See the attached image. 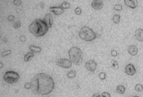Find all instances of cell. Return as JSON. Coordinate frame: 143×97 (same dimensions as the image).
<instances>
[{
	"label": "cell",
	"mask_w": 143,
	"mask_h": 97,
	"mask_svg": "<svg viewBox=\"0 0 143 97\" xmlns=\"http://www.w3.org/2000/svg\"><path fill=\"white\" fill-rule=\"evenodd\" d=\"M96 67H97V63L93 60H90L85 63V68L89 71H91V72L94 71L96 69Z\"/></svg>",
	"instance_id": "7"
},
{
	"label": "cell",
	"mask_w": 143,
	"mask_h": 97,
	"mask_svg": "<svg viewBox=\"0 0 143 97\" xmlns=\"http://www.w3.org/2000/svg\"><path fill=\"white\" fill-rule=\"evenodd\" d=\"M125 73L129 75V76H133L136 73V69H135V67L133 66V65L132 64H128L126 66H125Z\"/></svg>",
	"instance_id": "9"
},
{
	"label": "cell",
	"mask_w": 143,
	"mask_h": 97,
	"mask_svg": "<svg viewBox=\"0 0 143 97\" xmlns=\"http://www.w3.org/2000/svg\"><path fill=\"white\" fill-rule=\"evenodd\" d=\"M31 87H32L31 82H26V83L24 84V88H26V89H30Z\"/></svg>",
	"instance_id": "27"
},
{
	"label": "cell",
	"mask_w": 143,
	"mask_h": 97,
	"mask_svg": "<svg viewBox=\"0 0 143 97\" xmlns=\"http://www.w3.org/2000/svg\"><path fill=\"white\" fill-rule=\"evenodd\" d=\"M124 3L126 6L132 9L136 8L138 5V2L136 0H124Z\"/></svg>",
	"instance_id": "12"
},
{
	"label": "cell",
	"mask_w": 143,
	"mask_h": 97,
	"mask_svg": "<svg viewBox=\"0 0 143 97\" xmlns=\"http://www.w3.org/2000/svg\"><path fill=\"white\" fill-rule=\"evenodd\" d=\"M135 37L137 40L143 41V29H137L135 31Z\"/></svg>",
	"instance_id": "14"
},
{
	"label": "cell",
	"mask_w": 143,
	"mask_h": 97,
	"mask_svg": "<svg viewBox=\"0 0 143 97\" xmlns=\"http://www.w3.org/2000/svg\"><path fill=\"white\" fill-rule=\"evenodd\" d=\"M91 5L92 8L95 10H101L104 7V2L100 0H93Z\"/></svg>",
	"instance_id": "8"
},
{
	"label": "cell",
	"mask_w": 143,
	"mask_h": 97,
	"mask_svg": "<svg viewBox=\"0 0 143 97\" xmlns=\"http://www.w3.org/2000/svg\"><path fill=\"white\" fill-rule=\"evenodd\" d=\"M106 73H104V72H101V73L99 74V78L101 79L104 80V79H106Z\"/></svg>",
	"instance_id": "25"
},
{
	"label": "cell",
	"mask_w": 143,
	"mask_h": 97,
	"mask_svg": "<svg viewBox=\"0 0 143 97\" xmlns=\"http://www.w3.org/2000/svg\"><path fill=\"white\" fill-rule=\"evenodd\" d=\"M80 38L85 41H92L96 38V33L88 27H83L79 32Z\"/></svg>",
	"instance_id": "4"
},
{
	"label": "cell",
	"mask_w": 143,
	"mask_h": 97,
	"mask_svg": "<svg viewBox=\"0 0 143 97\" xmlns=\"http://www.w3.org/2000/svg\"><path fill=\"white\" fill-rule=\"evenodd\" d=\"M21 3H22V2L20 1V0H14L13 1V4L15 5H17V6H20L21 5Z\"/></svg>",
	"instance_id": "28"
},
{
	"label": "cell",
	"mask_w": 143,
	"mask_h": 97,
	"mask_svg": "<svg viewBox=\"0 0 143 97\" xmlns=\"http://www.w3.org/2000/svg\"><path fill=\"white\" fill-rule=\"evenodd\" d=\"M60 7H62L63 9H69L70 8V5L69 4V2H63L61 5Z\"/></svg>",
	"instance_id": "18"
},
{
	"label": "cell",
	"mask_w": 143,
	"mask_h": 97,
	"mask_svg": "<svg viewBox=\"0 0 143 97\" xmlns=\"http://www.w3.org/2000/svg\"><path fill=\"white\" fill-rule=\"evenodd\" d=\"M19 78H20V76L19 74L13 71H7L3 77V79L5 81V82H7L8 84L16 83L19 80Z\"/></svg>",
	"instance_id": "5"
},
{
	"label": "cell",
	"mask_w": 143,
	"mask_h": 97,
	"mask_svg": "<svg viewBox=\"0 0 143 97\" xmlns=\"http://www.w3.org/2000/svg\"><path fill=\"white\" fill-rule=\"evenodd\" d=\"M30 32L35 37H42L47 33L48 27L44 20L38 19L34 20L29 27Z\"/></svg>",
	"instance_id": "2"
},
{
	"label": "cell",
	"mask_w": 143,
	"mask_h": 97,
	"mask_svg": "<svg viewBox=\"0 0 143 97\" xmlns=\"http://www.w3.org/2000/svg\"><path fill=\"white\" fill-rule=\"evenodd\" d=\"M70 60L75 65H80L83 61V55L80 48L77 46H73L68 51Z\"/></svg>",
	"instance_id": "3"
},
{
	"label": "cell",
	"mask_w": 143,
	"mask_h": 97,
	"mask_svg": "<svg viewBox=\"0 0 143 97\" xmlns=\"http://www.w3.org/2000/svg\"><path fill=\"white\" fill-rule=\"evenodd\" d=\"M56 64L62 68H69L72 66V62L70 61V60L68 59H59L57 60Z\"/></svg>",
	"instance_id": "6"
},
{
	"label": "cell",
	"mask_w": 143,
	"mask_h": 97,
	"mask_svg": "<svg viewBox=\"0 0 143 97\" xmlns=\"http://www.w3.org/2000/svg\"><path fill=\"white\" fill-rule=\"evenodd\" d=\"M112 19H113V21H114L115 24H119V23H120V16L118 15V14L114 15Z\"/></svg>",
	"instance_id": "19"
},
{
	"label": "cell",
	"mask_w": 143,
	"mask_h": 97,
	"mask_svg": "<svg viewBox=\"0 0 143 97\" xmlns=\"http://www.w3.org/2000/svg\"><path fill=\"white\" fill-rule=\"evenodd\" d=\"M133 97H139V96H133Z\"/></svg>",
	"instance_id": "36"
},
{
	"label": "cell",
	"mask_w": 143,
	"mask_h": 97,
	"mask_svg": "<svg viewBox=\"0 0 143 97\" xmlns=\"http://www.w3.org/2000/svg\"><path fill=\"white\" fill-rule=\"evenodd\" d=\"M112 68H114V69H117V68H119L118 63H117L115 60H112Z\"/></svg>",
	"instance_id": "24"
},
{
	"label": "cell",
	"mask_w": 143,
	"mask_h": 97,
	"mask_svg": "<svg viewBox=\"0 0 143 97\" xmlns=\"http://www.w3.org/2000/svg\"><path fill=\"white\" fill-rule=\"evenodd\" d=\"M125 91V87L122 85H120L117 87V92L120 94H123Z\"/></svg>",
	"instance_id": "17"
},
{
	"label": "cell",
	"mask_w": 143,
	"mask_h": 97,
	"mask_svg": "<svg viewBox=\"0 0 143 97\" xmlns=\"http://www.w3.org/2000/svg\"><path fill=\"white\" fill-rule=\"evenodd\" d=\"M44 21L46 24L48 29L51 28V27L53 25V23H54V21H53V18H52V16H51V15L50 13H47V14L45 15V16H44Z\"/></svg>",
	"instance_id": "10"
},
{
	"label": "cell",
	"mask_w": 143,
	"mask_h": 97,
	"mask_svg": "<svg viewBox=\"0 0 143 97\" xmlns=\"http://www.w3.org/2000/svg\"><path fill=\"white\" fill-rule=\"evenodd\" d=\"M15 19V17H14V16H13V15H10L8 17V20L9 21H13Z\"/></svg>",
	"instance_id": "32"
},
{
	"label": "cell",
	"mask_w": 143,
	"mask_h": 97,
	"mask_svg": "<svg viewBox=\"0 0 143 97\" xmlns=\"http://www.w3.org/2000/svg\"><path fill=\"white\" fill-rule=\"evenodd\" d=\"M111 55H112V57H117V51H115V50H112V51H111Z\"/></svg>",
	"instance_id": "31"
},
{
	"label": "cell",
	"mask_w": 143,
	"mask_h": 97,
	"mask_svg": "<svg viewBox=\"0 0 143 97\" xmlns=\"http://www.w3.org/2000/svg\"><path fill=\"white\" fill-rule=\"evenodd\" d=\"M135 90L137 92H142L143 90V86L141 84H137L135 86Z\"/></svg>",
	"instance_id": "21"
},
{
	"label": "cell",
	"mask_w": 143,
	"mask_h": 97,
	"mask_svg": "<svg viewBox=\"0 0 143 97\" xmlns=\"http://www.w3.org/2000/svg\"><path fill=\"white\" fill-rule=\"evenodd\" d=\"M76 71H74V70H72V71H69L67 74V77L68 78H70V79H72V78H74L76 77Z\"/></svg>",
	"instance_id": "20"
},
{
	"label": "cell",
	"mask_w": 143,
	"mask_h": 97,
	"mask_svg": "<svg viewBox=\"0 0 143 97\" xmlns=\"http://www.w3.org/2000/svg\"><path fill=\"white\" fill-rule=\"evenodd\" d=\"M10 54H11V50H8V51H5V52H2L1 55H2V57H5V56L9 55Z\"/></svg>",
	"instance_id": "23"
},
{
	"label": "cell",
	"mask_w": 143,
	"mask_h": 97,
	"mask_svg": "<svg viewBox=\"0 0 143 97\" xmlns=\"http://www.w3.org/2000/svg\"><path fill=\"white\" fill-rule=\"evenodd\" d=\"M128 53H129L131 55L135 56V55H136L137 53H138V48H137V47H136V46H134V45H131V46H129L128 48Z\"/></svg>",
	"instance_id": "13"
},
{
	"label": "cell",
	"mask_w": 143,
	"mask_h": 97,
	"mask_svg": "<svg viewBox=\"0 0 143 97\" xmlns=\"http://www.w3.org/2000/svg\"><path fill=\"white\" fill-rule=\"evenodd\" d=\"M75 13H76V15H81L82 14V9H81V8H79V7H77L76 9H75Z\"/></svg>",
	"instance_id": "26"
},
{
	"label": "cell",
	"mask_w": 143,
	"mask_h": 97,
	"mask_svg": "<svg viewBox=\"0 0 143 97\" xmlns=\"http://www.w3.org/2000/svg\"><path fill=\"white\" fill-rule=\"evenodd\" d=\"M13 26H14V27L15 28H19L20 27V26H21V22L20 21H16V22H15L14 24H13Z\"/></svg>",
	"instance_id": "29"
},
{
	"label": "cell",
	"mask_w": 143,
	"mask_h": 97,
	"mask_svg": "<svg viewBox=\"0 0 143 97\" xmlns=\"http://www.w3.org/2000/svg\"><path fill=\"white\" fill-rule=\"evenodd\" d=\"M92 97H103V96H101V95H100V94H98V93H95V94H93Z\"/></svg>",
	"instance_id": "34"
},
{
	"label": "cell",
	"mask_w": 143,
	"mask_h": 97,
	"mask_svg": "<svg viewBox=\"0 0 143 97\" xmlns=\"http://www.w3.org/2000/svg\"><path fill=\"white\" fill-rule=\"evenodd\" d=\"M3 67V64H2V63H1V68H2Z\"/></svg>",
	"instance_id": "35"
},
{
	"label": "cell",
	"mask_w": 143,
	"mask_h": 97,
	"mask_svg": "<svg viewBox=\"0 0 143 97\" xmlns=\"http://www.w3.org/2000/svg\"><path fill=\"white\" fill-rule=\"evenodd\" d=\"M19 40H20V41H21V42H25V41H26V37H25L24 35H21V36H20Z\"/></svg>",
	"instance_id": "33"
},
{
	"label": "cell",
	"mask_w": 143,
	"mask_h": 97,
	"mask_svg": "<svg viewBox=\"0 0 143 97\" xmlns=\"http://www.w3.org/2000/svg\"><path fill=\"white\" fill-rule=\"evenodd\" d=\"M103 97H111V95L110 93H109L108 92H104L102 93V95H101Z\"/></svg>",
	"instance_id": "30"
},
{
	"label": "cell",
	"mask_w": 143,
	"mask_h": 97,
	"mask_svg": "<svg viewBox=\"0 0 143 97\" xmlns=\"http://www.w3.org/2000/svg\"><path fill=\"white\" fill-rule=\"evenodd\" d=\"M32 90L36 95H47L54 88V82L48 74L40 73L32 78Z\"/></svg>",
	"instance_id": "1"
},
{
	"label": "cell",
	"mask_w": 143,
	"mask_h": 97,
	"mask_svg": "<svg viewBox=\"0 0 143 97\" xmlns=\"http://www.w3.org/2000/svg\"><path fill=\"white\" fill-rule=\"evenodd\" d=\"M49 10L51 11V12H52L54 14H55V15H60V14H62V13H64V9L62 8V7H60V6H57V7H51V8H49Z\"/></svg>",
	"instance_id": "11"
},
{
	"label": "cell",
	"mask_w": 143,
	"mask_h": 97,
	"mask_svg": "<svg viewBox=\"0 0 143 97\" xmlns=\"http://www.w3.org/2000/svg\"><path fill=\"white\" fill-rule=\"evenodd\" d=\"M114 9L115 10H117V11H120V10H123V6H122L121 5L117 4V5H114Z\"/></svg>",
	"instance_id": "22"
},
{
	"label": "cell",
	"mask_w": 143,
	"mask_h": 97,
	"mask_svg": "<svg viewBox=\"0 0 143 97\" xmlns=\"http://www.w3.org/2000/svg\"><path fill=\"white\" fill-rule=\"evenodd\" d=\"M34 58V53L30 52H28L27 54L25 55L24 58V60L25 62H29V60H31L32 59Z\"/></svg>",
	"instance_id": "16"
},
{
	"label": "cell",
	"mask_w": 143,
	"mask_h": 97,
	"mask_svg": "<svg viewBox=\"0 0 143 97\" xmlns=\"http://www.w3.org/2000/svg\"><path fill=\"white\" fill-rule=\"evenodd\" d=\"M29 49L33 53H39V52H40L42 51V48L41 47H38V46H35V45H31L29 46Z\"/></svg>",
	"instance_id": "15"
}]
</instances>
